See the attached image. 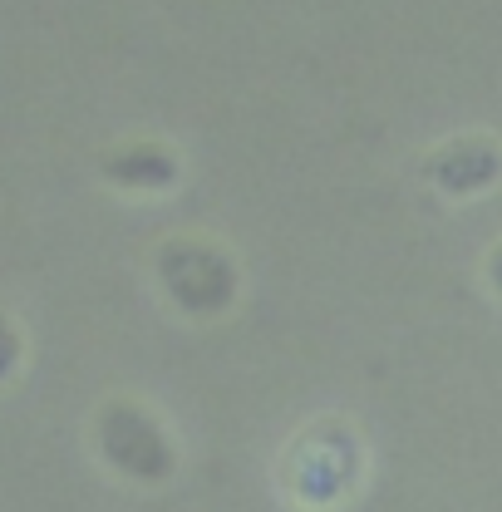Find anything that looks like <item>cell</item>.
Returning a JSON list of instances; mask_svg holds the SVG:
<instances>
[{"label": "cell", "instance_id": "7a4b0ae2", "mask_svg": "<svg viewBox=\"0 0 502 512\" xmlns=\"http://www.w3.org/2000/svg\"><path fill=\"white\" fill-rule=\"evenodd\" d=\"M89 444H94V458L119 473L124 483H138V488H158L178 473L183 453H178V439L168 434V424L143 404V399H128V394H114L94 409V424H89Z\"/></svg>", "mask_w": 502, "mask_h": 512}, {"label": "cell", "instance_id": "52a82bcc", "mask_svg": "<svg viewBox=\"0 0 502 512\" xmlns=\"http://www.w3.org/2000/svg\"><path fill=\"white\" fill-rule=\"evenodd\" d=\"M483 271H488V286H493V296L502 301V242L488 252V261H483Z\"/></svg>", "mask_w": 502, "mask_h": 512}, {"label": "cell", "instance_id": "5b68a950", "mask_svg": "<svg viewBox=\"0 0 502 512\" xmlns=\"http://www.w3.org/2000/svg\"><path fill=\"white\" fill-rule=\"evenodd\" d=\"M99 178L114 192H133V197H158V192H173L183 178V163L168 143H153V138H133V143H114L99 153Z\"/></svg>", "mask_w": 502, "mask_h": 512}, {"label": "cell", "instance_id": "6da1fadb", "mask_svg": "<svg viewBox=\"0 0 502 512\" xmlns=\"http://www.w3.org/2000/svg\"><path fill=\"white\" fill-rule=\"evenodd\" d=\"M365 483V444L360 429L340 414H320L301 424L281 458H276V488L301 512H340Z\"/></svg>", "mask_w": 502, "mask_h": 512}, {"label": "cell", "instance_id": "8992f818", "mask_svg": "<svg viewBox=\"0 0 502 512\" xmlns=\"http://www.w3.org/2000/svg\"><path fill=\"white\" fill-rule=\"evenodd\" d=\"M20 365H25V330L15 316L0 311V389L20 375Z\"/></svg>", "mask_w": 502, "mask_h": 512}, {"label": "cell", "instance_id": "277c9868", "mask_svg": "<svg viewBox=\"0 0 502 512\" xmlns=\"http://www.w3.org/2000/svg\"><path fill=\"white\" fill-rule=\"evenodd\" d=\"M419 178L439 197H483V192L498 188L502 178V143L493 133H458V138H443L439 148L424 153L419 163Z\"/></svg>", "mask_w": 502, "mask_h": 512}, {"label": "cell", "instance_id": "3957f363", "mask_svg": "<svg viewBox=\"0 0 502 512\" xmlns=\"http://www.w3.org/2000/svg\"><path fill=\"white\" fill-rule=\"evenodd\" d=\"M153 281L178 316L217 320L237 306L242 266L212 237H168L153 252Z\"/></svg>", "mask_w": 502, "mask_h": 512}]
</instances>
